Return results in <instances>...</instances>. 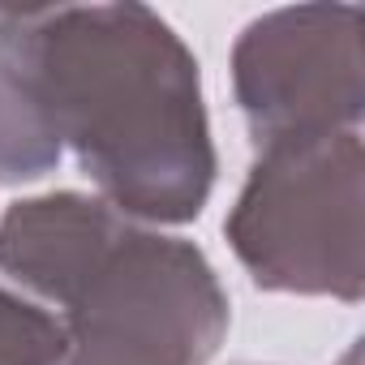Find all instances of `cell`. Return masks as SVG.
I'll return each instance as SVG.
<instances>
[{"label":"cell","instance_id":"6da1fadb","mask_svg":"<svg viewBox=\"0 0 365 365\" xmlns=\"http://www.w3.org/2000/svg\"><path fill=\"white\" fill-rule=\"evenodd\" d=\"M0 78L112 211L194 224L215 190L198 56L146 5H0Z\"/></svg>","mask_w":365,"mask_h":365},{"label":"cell","instance_id":"7a4b0ae2","mask_svg":"<svg viewBox=\"0 0 365 365\" xmlns=\"http://www.w3.org/2000/svg\"><path fill=\"white\" fill-rule=\"evenodd\" d=\"M224 237L254 288L356 305L365 292L361 129L258 150Z\"/></svg>","mask_w":365,"mask_h":365},{"label":"cell","instance_id":"3957f363","mask_svg":"<svg viewBox=\"0 0 365 365\" xmlns=\"http://www.w3.org/2000/svg\"><path fill=\"white\" fill-rule=\"evenodd\" d=\"M56 318L65 365H207L232 305L194 241L125 220Z\"/></svg>","mask_w":365,"mask_h":365},{"label":"cell","instance_id":"277c9868","mask_svg":"<svg viewBox=\"0 0 365 365\" xmlns=\"http://www.w3.org/2000/svg\"><path fill=\"white\" fill-rule=\"evenodd\" d=\"M232 91L254 150L361 129V9L292 5L254 18L232 43Z\"/></svg>","mask_w":365,"mask_h":365},{"label":"cell","instance_id":"5b68a950","mask_svg":"<svg viewBox=\"0 0 365 365\" xmlns=\"http://www.w3.org/2000/svg\"><path fill=\"white\" fill-rule=\"evenodd\" d=\"M120 224L125 215L91 194L61 190L22 198L0 215V271L61 309Z\"/></svg>","mask_w":365,"mask_h":365},{"label":"cell","instance_id":"8992f818","mask_svg":"<svg viewBox=\"0 0 365 365\" xmlns=\"http://www.w3.org/2000/svg\"><path fill=\"white\" fill-rule=\"evenodd\" d=\"M61 146L31 112V103L0 78V185H31V180L56 172Z\"/></svg>","mask_w":365,"mask_h":365},{"label":"cell","instance_id":"52a82bcc","mask_svg":"<svg viewBox=\"0 0 365 365\" xmlns=\"http://www.w3.org/2000/svg\"><path fill=\"white\" fill-rule=\"evenodd\" d=\"M0 365H65L61 318L5 284H0Z\"/></svg>","mask_w":365,"mask_h":365},{"label":"cell","instance_id":"ba28073f","mask_svg":"<svg viewBox=\"0 0 365 365\" xmlns=\"http://www.w3.org/2000/svg\"><path fill=\"white\" fill-rule=\"evenodd\" d=\"M356 356H361V348H356V344H352V348H348V352H344V361H339V365H356Z\"/></svg>","mask_w":365,"mask_h":365}]
</instances>
